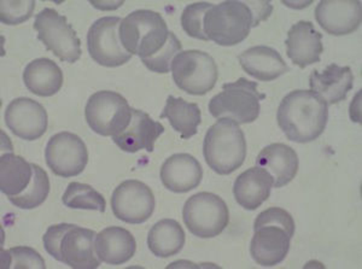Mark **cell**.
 <instances>
[{
    "instance_id": "obj_1",
    "label": "cell",
    "mask_w": 362,
    "mask_h": 269,
    "mask_svg": "<svg viewBox=\"0 0 362 269\" xmlns=\"http://www.w3.org/2000/svg\"><path fill=\"white\" fill-rule=\"evenodd\" d=\"M276 121L288 141L308 144L317 141L329 121V105L310 90H295L280 103Z\"/></svg>"
},
{
    "instance_id": "obj_34",
    "label": "cell",
    "mask_w": 362,
    "mask_h": 269,
    "mask_svg": "<svg viewBox=\"0 0 362 269\" xmlns=\"http://www.w3.org/2000/svg\"><path fill=\"white\" fill-rule=\"evenodd\" d=\"M35 1H1L0 4V18L4 25H17L28 21L33 16Z\"/></svg>"
},
{
    "instance_id": "obj_24",
    "label": "cell",
    "mask_w": 362,
    "mask_h": 269,
    "mask_svg": "<svg viewBox=\"0 0 362 269\" xmlns=\"http://www.w3.org/2000/svg\"><path fill=\"white\" fill-rule=\"evenodd\" d=\"M95 251L100 261L107 265H124L136 253V238L126 228H104L95 236Z\"/></svg>"
},
{
    "instance_id": "obj_2",
    "label": "cell",
    "mask_w": 362,
    "mask_h": 269,
    "mask_svg": "<svg viewBox=\"0 0 362 269\" xmlns=\"http://www.w3.org/2000/svg\"><path fill=\"white\" fill-rule=\"evenodd\" d=\"M296 231L295 221L283 208L272 207L259 213L254 222L250 253L257 265L273 267L284 261Z\"/></svg>"
},
{
    "instance_id": "obj_17",
    "label": "cell",
    "mask_w": 362,
    "mask_h": 269,
    "mask_svg": "<svg viewBox=\"0 0 362 269\" xmlns=\"http://www.w3.org/2000/svg\"><path fill=\"white\" fill-rule=\"evenodd\" d=\"M163 132L165 127L160 122L153 120L143 110L133 109L132 120L127 128L112 137V141L124 153H136L140 150L153 153L155 143Z\"/></svg>"
},
{
    "instance_id": "obj_6",
    "label": "cell",
    "mask_w": 362,
    "mask_h": 269,
    "mask_svg": "<svg viewBox=\"0 0 362 269\" xmlns=\"http://www.w3.org/2000/svg\"><path fill=\"white\" fill-rule=\"evenodd\" d=\"M203 27L208 40L220 46L238 45L254 28V16L245 1H223L206 13Z\"/></svg>"
},
{
    "instance_id": "obj_31",
    "label": "cell",
    "mask_w": 362,
    "mask_h": 269,
    "mask_svg": "<svg viewBox=\"0 0 362 269\" xmlns=\"http://www.w3.org/2000/svg\"><path fill=\"white\" fill-rule=\"evenodd\" d=\"M213 6H214V4L202 1V3H194V4L187 5L184 8L180 18L181 27H182V30H185V33L189 37L198 39V40H203V42H208V37L204 33L203 23H204L206 13Z\"/></svg>"
},
{
    "instance_id": "obj_25",
    "label": "cell",
    "mask_w": 362,
    "mask_h": 269,
    "mask_svg": "<svg viewBox=\"0 0 362 269\" xmlns=\"http://www.w3.org/2000/svg\"><path fill=\"white\" fill-rule=\"evenodd\" d=\"M63 73L52 59H37L27 64L23 83L37 97H52L63 86Z\"/></svg>"
},
{
    "instance_id": "obj_23",
    "label": "cell",
    "mask_w": 362,
    "mask_h": 269,
    "mask_svg": "<svg viewBox=\"0 0 362 269\" xmlns=\"http://www.w3.org/2000/svg\"><path fill=\"white\" fill-rule=\"evenodd\" d=\"M238 59L243 71L259 81H273L288 71L281 54L268 46L250 47L239 54Z\"/></svg>"
},
{
    "instance_id": "obj_27",
    "label": "cell",
    "mask_w": 362,
    "mask_h": 269,
    "mask_svg": "<svg viewBox=\"0 0 362 269\" xmlns=\"http://www.w3.org/2000/svg\"><path fill=\"white\" fill-rule=\"evenodd\" d=\"M33 178V167L15 153H3L0 157V190L6 197L21 195Z\"/></svg>"
},
{
    "instance_id": "obj_7",
    "label": "cell",
    "mask_w": 362,
    "mask_h": 269,
    "mask_svg": "<svg viewBox=\"0 0 362 269\" xmlns=\"http://www.w3.org/2000/svg\"><path fill=\"white\" fill-rule=\"evenodd\" d=\"M264 93L257 90V83L239 78L235 83H223V91L209 102V112L215 119H230L238 124L257 120L261 112V100Z\"/></svg>"
},
{
    "instance_id": "obj_14",
    "label": "cell",
    "mask_w": 362,
    "mask_h": 269,
    "mask_svg": "<svg viewBox=\"0 0 362 269\" xmlns=\"http://www.w3.org/2000/svg\"><path fill=\"white\" fill-rule=\"evenodd\" d=\"M155 205L153 190L139 180L119 184L112 196V213L126 224H144L153 216Z\"/></svg>"
},
{
    "instance_id": "obj_32",
    "label": "cell",
    "mask_w": 362,
    "mask_h": 269,
    "mask_svg": "<svg viewBox=\"0 0 362 269\" xmlns=\"http://www.w3.org/2000/svg\"><path fill=\"white\" fill-rule=\"evenodd\" d=\"M181 50H182V45L180 40L177 39L175 34L170 32L168 42L165 47L153 57L141 59V62L144 63V66L148 71L158 73V74H167L169 71H172V63L177 54H180Z\"/></svg>"
},
{
    "instance_id": "obj_8",
    "label": "cell",
    "mask_w": 362,
    "mask_h": 269,
    "mask_svg": "<svg viewBox=\"0 0 362 269\" xmlns=\"http://www.w3.org/2000/svg\"><path fill=\"white\" fill-rule=\"evenodd\" d=\"M182 219L194 236L208 239L225 231L230 222V211L220 196L199 192L186 201Z\"/></svg>"
},
{
    "instance_id": "obj_13",
    "label": "cell",
    "mask_w": 362,
    "mask_h": 269,
    "mask_svg": "<svg viewBox=\"0 0 362 269\" xmlns=\"http://www.w3.org/2000/svg\"><path fill=\"white\" fill-rule=\"evenodd\" d=\"M45 161L54 174L71 178L81 174L86 168L88 151L83 139L74 133H57L46 145Z\"/></svg>"
},
{
    "instance_id": "obj_33",
    "label": "cell",
    "mask_w": 362,
    "mask_h": 269,
    "mask_svg": "<svg viewBox=\"0 0 362 269\" xmlns=\"http://www.w3.org/2000/svg\"><path fill=\"white\" fill-rule=\"evenodd\" d=\"M1 255L6 256V258L1 257L3 265L8 261V265H5L4 268H46L45 261L42 255L29 246H15L8 251L3 250Z\"/></svg>"
},
{
    "instance_id": "obj_30",
    "label": "cell",
    "mask_w": 362,
    "mask_h": 269,
    "mask_svg": "<svg viewBox=\"0 0 362 269\" xmlns=\"http://www.w3.org/2000/svg\"><path fill=\"white\" fill-rule=\"evenodd\" d=\"M62 202L66 208L70 209L104 213L107 208L103 196L93 187L81 182H70L63 195Z\"/></svg>"
},
{
    "instance_id": "obj_12",
    "label": "cell",
    "mask_w": 362,
    "mask_h": 269,
    "mask_svg": "<svg viewBox=\"0 0 362 269\" xmlns=\"http://www.w3.org/2000/svg\"><path fill=\"white\" fill-rule=\"evenodd\" d=\"M122 18L107 16L90 25L87 33V49L92 59L105 68L124 66L132 59L119 40Z\"/></svg>"
},
{
    "instance_id": "obj_22",
    "label": "cell",
    "mask_w": 362,
    "mask_h": 269,
    "mask_svg": "<svg viewBox=\"0 0 362 269\" xmlns=\"http://www.w3.org/2000/svg\"><path fill=\"white\" fill-rule=\"evenodd\" d=\"M273 184V178L267 170L252 167L235 179L233 195L240 207L254 211L269 198Z\"/></svg>"
},
{
    "instance_id": "obj_10",
    "label": "cell",
    "mask_w": 362,
    "mask_h": 269,
    "mask_svg": "<svg viewBox=\"0 0 362 269\" xmlns=\"http://www.w3.org/2000/svg\"><path fill=\"white\" fill-rule=\"evenodd\" d=\"M177 88L191 95H204L214 88L218 69L214 59L204 51H181L172 63Z\"/></svg>"
},
{
    "instance_id": "obj_28",
    "label": "cell",
    "mask_w": 362,
    "mask_h": 269,
    "mask_svg": "<svg viewBox=\"0 0 362 269\" xmlns=\"http://www.w3.org/2000/svg\"><path fill=\"white\" fill-rule=\"evenodd\" d=\"M160 119H167L182 139L196 136L198 126L202 122V112L196 103H187L182 98L169 95Z\"/></svg>"
},
{
    "instance_id": "obj_36",
    "label": "cell",
    "mask_w": 362,
    "mask_h": 269,
    "mask_svg": "<svg viewBox=\"0 0 362 269\" xmlns=\"http://www.w3.org/2000/svg\"><path fill=\"white\" fill-rule=\"evenodd\" d=\"M90 4L98 8L99 10H115L116 8H119V5L124 4L122 1L119 3H112V1H104V3H95V1H90Z\"/></svg>"
},
{
    "instance_id": "obj_11",
    "label": "cell",
    "mask_w": 362,
    "mask_h": 269,
    "mask_svg": "<svg viewBox=\"0 0 362 269\" xmlns=\"http://www.w3.org/2000/svg\"><path fill=\"white\" fill-rule=\"evenodd\" d=\"M37 39L47 50L63 62H78L81 57V42L66 17L61 16L57 10L45 8L37 13L34 21Z\"/></svg>"
},
{
    "instance_id": "obj_19",
    "label": "cell",
    "mask_w": 362,
    "mask_h": 269,
    "mask_svg": "<svg viewBox=\"0 0 362 269\" xmlns=\"http://www.w3.org/2000/svg\"><path fill=\"white\" fill-rule=\"evenodd\" d=\"M201 163L189 153H175L165 160L160 168V181L173 193H186L202 181Z\"/></svg>"
},
{
    "instance_id": "obj_20",
    "label": "cell",
    "mask_w": 362,
    "mask_h": 269,
    "mask_svg": "<svg viewBox=\"0 0 362 269\" xmlns=\"http://www.w3.org/2000/svg\"><path fill=\"white\" fill-rule=\"evenodd\" d=\"M256 166L267 170L273 178V187L280 189L293 181L300 168L296 151L283 143H274L261 150Z\"/></svg>"
},
{
    "instance_id": "obj_5",
    "label": "cell",
    "mask_w": 362,
    "mask_h": 269,
    "mask_svg": "<svg viewBox=\"0 0 362 269\" xmlns=\"http://www.w3.org/2000/svg\"><path fill=\"white\" fill-rule=\"evenodd\" d=\"M168 25L160 13L136 10L119 25V40L128 54L146 59L158 54L168 42Z\"/></svg>"
},
{
    "instance_id": "obj_18",
    "label": "cell",
    "mask_w": 362,
    "mask_h": 269,
    "mask_svg": "<svg viewBox=\"0 0 362 269\" xmlns=\"http://www.w3.org/2000/svg\"><path fill=\"white\" fill-rule=\"evenodd\" d=\"M285 44L288 59L300 69L320 62L321 54L324 52L322 34L315 30L312 22L300 21L293 25L288 30Z\"/></svg>"
},
{
    "instance_id": "obj_4",
    "label": "cell",
    "mask_w": 362,
    "mask_h": 269,
    "mask_svg": "<svg viewBox=\"0 0 362 269\" xmlns=\"http://www.w3.org/2000/svg\"><path fill=\"white\" fill-rule=\"evenodd\" d=\"M247 139L239 124L230 119H218L206 132L203 155L216 174L230 175L243 166L247 158Z\"/></svg>"
},
{
    "instance_id": "obj_35",
    "label": "cell",
    "mask_w": 362,
    "mask_h": 269,
    "mask_svg": "<svg viewBox=\"0 0 362 269\" xmlns=\"http://www.w3.org/2000/svg\"><path fill=\"white\" fill-rule=\"evenodd\" d=\"M249 8H251V13L254 16V27L261 23V22L267 20L271 16L273 11V6L271 3H264V1H247Z\"/></svg>"
},
{
    "instance_id": "obj_9",
    "label": "cell",
    "mask_w": 362,
    "mask_h": 269,
    "mask_svg": "<svg viewBox=\"0 0 362 269\" xmlns=\"http://www.w3.org/2000/svg\"><path fill=\"white\" fill-rule=\"evenodd\" d=\"M132 110L124 95L99 91L90 97L85 108L87 124L102 137H115L127 128Z\"/></svg>"
},
{
    "instance_id": "obj_3",
    "label": "cell",
    "mask_w": 362,
    "mask_h": 269,
    "mask_svg": "<svg viewBox=\"0 0 362 269\" xmlns=\"http://www.w3.org/2000/svg\"><path fill=\"white\" fill-rule=\"evenodd\" d=\"M49 256L75 269L98 268L102 261L95 251V233L73 224L49 226L42 237Z\"/></svg>"
},
{
    "instance_id": "obj_15",
    "label": "cell",
    "mask_w": 362,
    "mask_h": 269,
    "mask_svg": "<svg viewBox=\"0 0 362 269\" xmlns=\"http://www.w3.org/2000/svg\"><path fill=\"white\" fill-rule=\"evenodd\" d=\"M5 124L13 136L25 141H37L47 131V112L37 100L21 97L6 107Z\"/></svg>"
},
{
    "instance_id": "obj_21",
    "label": "cell",
    "mask_w": 362,
    "mask_h": 269,
    "mask_svg": "<svg viewBox=\"0 0 362 269\" xmlns=\"http://www.w3.org/2000/svg\"><path fill=\"white\" fill-rule=\"evenodd\" d=\"M354 74L350 66L329 64L325 71L319 73L313 71L309 76L310 91L320 95L326 104L341 103L346 100V95L353 90Z\"/></svg>"
},
{
    "instance_id": "obj_26",
    "label": "cell",
    "mask_w": 362,
    "mask_h": 269,
    "mask_svg": "<svg viewBox=\"0 0 362 269\" xmlns=\"http://www.w3.org/2000/svg\"><path fill=\"white\" fill-rule=\"evenodd\" d=\"M185 240V232L177 220L163 219L150 229L148 246L155 256L168 258L180 253Z\"/></svg>"
},
{
    "instance_id": "obj_29",
    "label": "cell",
    "mask_w": 362,
    "mask_h": 269,
    "mask_svg": "<svg viewBox=\"0 0 362 269\" xmlns=\"http://www.w3.org/2000/svg\"><path fill=\"white\" fill-rule=\"evenodd\" d=\"M32 167H33V178L25 192H22L21 195L8 197V201L15 207L25 209V210L40 207L49 197V189H51L49 175L45 170L34 163H32Z\"/></svg>"
},
{
    "instance_id": "obj_16",
    "label": "cell",
    "mask_w": 362,
    "mask_h": 269,
    "mask_svg": "<svg viewBox=\"0 0 362 269\" xmlns=\"http://www.w3.org/2000/svg\"><path fill=\"white\" fill-rule=\"evenodd\" d=\"M315 18L321 28L331 35L343 37L354 33L361 25V3L358 0H322L315 8Z\"/></svg>"
}]
</instances>
